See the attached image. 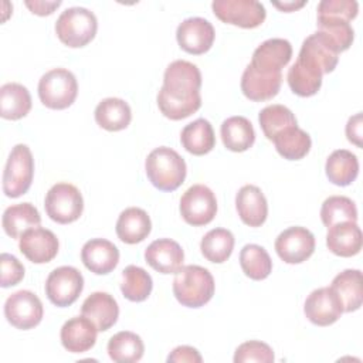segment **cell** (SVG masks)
Segmentation results:
<instances>
[{
	"instance_id": "6da1fadb",
	"label": "cell",
	"mask_w": 363,
	"mask_h": 363,
	"mask_svg": "<svg viewBox=\"0 0 363 363\" xmlns=\"http://www.w3.org/2000/svg\"><path fill=\"white\" fill-rule=\"evenodd\" d=\"M200 86L201 72L197 65L186 60L170 62L157 94L160 112L172 121H180L197 112L201 106Z\"/></svg>"
},
{
	"instance_id": "7a4b0ae2",
	"label": "cell",
	"mask_w": 363,
	"mask_h": 363,
	"mask_svg": "<svg viewBox=\"0 0 363 363\" xmlns=\"http://www.w3.org/2000/svg\"><path fill=\"white\" fill-rule=\"evenodd\" d=\"M145 170L149 182L162 191L179 189L187 173L184 159L167 146H159L147 155Z\"/></svg>"
},
{
	"instance_id": "3957f363",
	"label": "cell",
	"mask_w": 363,
	"mask_h": 363,
	"mask_svg": "<svg viewBox=\"0 0 363 363\" xmlns=\"http://www.w3.org/2000/svg\"><path fill=\"white\" fill-rule=\"evenodd\" d=\"M173 294L183 306H204L214 295V278L204 267L184 265L174 275Z\"/></svg>"
},
{
	"instance_id": "277c9868",
	"label": "cell",
	"mask_w": 363,
	"mask_h": 363,
	"mask_svg": "<svg viewBox=\"0 0 363 363\" xmlns=\"http://www.w3.org/2000/svg\"><path fill=\"white\" fill-rule=\"evenodd\" d=\"M98 20L85 7H68L55 21V33L61 43L78 48L86 45L96 34Z\"/></svg>"
},
{
	"instance_id": "5b68a950",
	"label": "cell",
	"mask_w": 363,
	"mask_h": 363,
	"mask_svg": "<svg viewBox=\"0 0 363 363\" xmlns=\"http://www.w3.org/2000/svg\"><path fill=\"white\" fill-rule=\"evenodd\" d=\"M77 94V78L67 68H52L38 81L40 101L50 109H65L71 106Z\"/></svg>"
},
{
	"instance_id": "8992f818",
	"label": "cell",
	"mask_w": 363,
	"mask_h": 363,
	"mask_svg": "<svg viewBox=\"0 0 363 363\" xmlns=\"http://www.w3.org/2000/svg\"><path fill=\"white\" fill-rule=\"evenodd\" d=\"M34 176V159L27 145H16L7 159L3 172V191L16 199L27 193Z\"/></svg>"
},
{
	"instance_id": "52a82bcc",
	"label": "cell",
	"mask_w": 363,
	"mask_h": 363,
	"mask_svg": "<svg viewBox=\"0 0 363 363\" xmlns=\"http://www.w3.org/2000/svg\"><path fill=\"white\" fill-rule=\"evenodd\" d=\"M47 216L58 224H69L79 218L84 210L81 191L71 183H57L45 194Z\"/></svg>"
},
{
	"instance_id": "ba28073f",
	"label": "cell",
	"mask_w": 363,
	"mask_h": 363,
	"mask_svg": "<svg viewBox=\"0 0 363 363\" xmlns=\"http://www.w3.org/2000/svg\"><path fill=\"white\" fill-rule=\"evenodd\" d=\"M84 289L82 274L69 265H62L50 272L45 281V295L51 303L64 308L72 305Z\"/></svg>"
},
{
	"instance_id": "9c48e42d",
	"label": "cell",
	"mask_w": 363,
	"mask_h": 363,
	"mask_svg": "<svg viewBox=\"0 0 363 363\" xmlns=\"http://www.w3.org/2000/svg\"><path fill=\"white\" fill-rule=\"evenodd\" d=\"M211 9L223 23L242 28H255L267 17L264 4L257 0H214Z\"/></svg>"
},
{
	"instance_id": "30bf717a",
	"label": "cell",
	"mask_w": 363,
	"mask_h": 363,
	"mask_svg": "<svg viewBox=\"0 0 363 363\" xmlns=\"http://www.w3.org/2000/svg\"><path fill=\"white\" fill-rule=\"evenodd\" d=\"M217 213V200L211 189L204 184H193L180 199V214L183 220L194 227L213 221Z\"/></svg>"
},
{
	"instance_id": "8fae6325",
	"label": "cell",
	"mask_w": 363,
	"mask_h": 363,
	"mask_svg": "<svg viewBox=\"0 0 363 363\" xmlns=\"http://www.w3.org/2000/svg\"><path fill=\"white\" fill-rule=\"evenodd\" d=\"M44 308L40 298L27 289L11 294L4 302V316L7 322L21 330L37 326L43 319Z\"/></svg>"
},
{
	"instance_id": "7c38bea8",
	"label": "cell",
	"mask_w": 363,
	"mask_h": 363,
	"mask_svg": "<svg viewBox=\"0 0 363 363\" xmlns=\"http://www.w3.org/2000/svg\"><path fill=\"white\" fill-rule=\"evenodd\" d=\"M275 251L286 264H301L315 251V237L305 227H289L275 240Z\"/></svg>"
},
{
	"instance_id": "4fadbf2b",
	"label": "cell",
	"mask_w": 363,
	"mask_h": 363,
	"mask_svg": "<svg viewBox=\"0 0 363 363\" xmlns=\"http://www.w3.org/2000/svg\"><path fill=\"white\" fill-rule=\"evenodd\" d=\"M298 58L322 74H329L337 65L339 51L326 34L316 31L303 40Z\"/></svg>"
},
{
	"instance_id": "5bb4252c",
	"label": "cell",
	"mask_w": 363,
	"mask_h": 363,
	"mask_svg": "<svg viewBox=\"0 0 363 363\" xmlns=\"http://www.w3.org/2000/svg\"><path fill=\"white\" fill-rule=\"evenodd\" d=\"M216 31L213 24L203 17H189L176 30V38L182 50L200 55L207 52L214 43Z\"/></svg>"
},
{
	"instance_id": "9a60e30c",
	"label": "cell",
	"mask_w": 363,
	"mask_h": 363,
	"mask_svg": "<svg viewBox=\"0 0 363 363\" xmlns=\"http://www.w3.org/2000/svg\"><path fill=\"white\" fill-rule=\"evenodd\" d=\"M305 316L318 326H329L335 323L343 313L342 303L330 286L312 291L303 305Z\"/></svg>"
},
{
	"instance_id": "2e32d148",
	"label": "cell",
	"mask_w": 363,
	"mask_h": 363,
	"mask_svg": "<svg viewBox=\"0 0 363 363\" xmlns=\"http://www.w3.org/2000/svg\"><path fill=\"white\" fill-rule=\"evenodd\" d=\"M58 238L51 230L34 227L18 238V248L23 255L34 264L50 262L58 252Z\"/></svg>"
},
{
	"instance_id": "e0dca14e",
	"label": "cell",
	"mask_w": 363,
	"mask_h": 363,
	"mask_svg": "<svg viewBox=\"0 0 363 363\" xmlns=\"http://www.w3.org/2000/svg\"><path fill=\"white\" fill-rule=\"evenodd\" d=\"M292 45L285 38H268L261 43L251 58L250 65L262 74H275L289 62Z\"/></svg>"
},
{
	"instance_id": "ac0fdd59",
	"label": "cell",
	"mask_w": 363,
	"mask_h": 363,
	"mask_svg": "<svg viewBox=\"0 0 363 363\" xmlns=\"http://www.w3.org/2000/svg\"><path fill=\"white\" fill-rule=\"evenodd\" d=\"M81 259L91 272L106 275L118 265L119 250L105 238H91L82 245Z\"/></svg>"
},
{
	"instance_id": "d6986e66",
	"label": "cell",
	"mask_w": 363,
	"mask_h": 363,
	"mask_svg": "<svg viewBox=\"0 0 363 363\" xmlns=\"http://www.w3.org/2000/svg\"><path fill=\"white\" fill-rule=\"evenodd\" d=\"M146 262L160 274H176L184 259V252L180 244L170 238H159L145 250Z\"/></svg>"
},
{
	"instance_id": "ffe728a7",
	"label": "cell",
	"mask_w": 363,
	"mask_h": 363,
	"mask_svg": "<svg viewBox=\"0 0 363 363\" xmlns=\"http://www.w3.org/2000/svg\"><path fill=\"white\" fill-rule=\"evenodd\" d=\"M235 208L241 221L250 227H259L268 216V203L259 187L242 186L235 196Z\"/></svg>"
},
{
	"instance_id": "44dd1931",
	"label": "cell",
	"mask_w": 363,
	"mask_h": 363,
	"mask_svg": "<svg viewBox=\"0 0 363 363\" xmlns=\"http://www.w3.org/2000/svg\"><path fill=\"white\" fill-rule=\"evenodd\" d=\"M81 313L88 318L98 330L104 332L112 328L119 316V306L115 298L108 292H92L82 303Z\"/></svg>"
},
{
	"instance_id": "7402d4cb",
	"label": "cell",
	"mask_w": 363,
	"mask_h": 363,
	"mask_svg": "<svg viewBox=\"0 0 363 363\" xmlns=\"http://www.w3.org/2000/svg\"><path fill=\"white\" fill-rule=\"evenodd\" d=\"M96 326L84 315L68 319L61 328V343L71 353H84L96 342Z\"/></svg>"
},
{
	"instance_id": "603a6c76",
	"label": "cell",
	"mask_w": 363,
	"mask_h": 363,
	"mask_svg": "<svg viewBox=\"0 0 363 363\" xmlns=\"http://www.w3.org/2000/svg\"><path fill=\"white\" fill-rule=\"evenodd\" d=\"M281 82H282L281 72L262 74L254 69L248 64L241 77V91L251 101H255V102L268 101L279 92Z\"/></svg>"
},
{
	"instance_id": "cb8c5ba5",
	"label": "cell",
	"mask_w": 363,
	"mask_h": 363,
	"mask_svg": "<svg viewBox=\"0 0 363 363\" xmlns=\"http://www.w3.org/2000/svg\"><path fill=\"white\" fill-rule=\"evenodd\" d=\"M362 230L357 223L343 221L328 227L326 245L339 257H353L362 250Z\"/></svg>"
},
{
	"instance_id": "d4e9b609",
	"label": "cell",
	"mask_w": 363,
	"mask_h": 363,
	"mask_svg": "<svg viewBox=\"0 0 363 363\" xmlns=\"http://www.w3.org/2000/svg\"><path fill=\"white\" fill-rule=\"evenodd\" d=\"M152 230L150 217L143 208L128 207L116 221V234L125 244H138L143 241Z\"/></svg>"
},
{
	"instance_id": "484cf974",
	"label": "cell",
	"mask_w": 363,
	"mask_h": 363,
	"mask_svg": "<svg viewBox=\"0 0 363 363\" xmlns=\"http://www.w3.org/2000/svg\"><path fill=\"white\" fill-rule=\"evenodd\" d=\"M330 288L337 295L343 312H354L362 306L363 288H362V272L359 269H345L339 272Z\"/></svg>"
},
{
	"instance_id": "4316f807",
	"label": "cell",
	"mask_w": 363,
	"mask_h": 363,
	"mask_svg": "<svg viewBox=\"0 0 363 363\" xmlns=\"http://www.w3.org/2000/svg\"><path fill=\"white\" fill-rule=\"evenodd\" d=\"M224 146L231 152H245L255 142V130L245 116H230L220 128Z\"/></svg>"
},
{
	"instance_id": "83f0119b",
	"label": "cell",
	"mask_w": 363,
	"mask_h": 363,
	"mask_svg": "<svg viewBox=\"0 0 363 363\" xmlns=\"http://www.w3.org/2000/svg\"><path fill=\"white\" fill-rule=\"evenodd\" d=\"M1 224L7 235L20 238L27 230L41 224V216L31 203H18L4 210Z\"/></svg>"
},
{
	"instance_id": "f1b7e54d",
	"label": "cell",
	"mask_w": 363,
	"mask_h": 363,
	"mask_svg": "<svg viewBox=\"0 0 363 363\" xmlns=\"http://www.w3.org/2000/svg\"><path fill=\"white\" fill-rule=\"evenodd\" d=\"M95 121L101 128L118 132L130 123L132 111L129 104L121 98H105L95 108Z\"/></svg>"
},
{
	"instance_id": "f546056e",
	"label": "cell",
	"mask_w": 363,
	"mask_h": 363,
	"mask_svg": "<svg viewBox=\"0 0 363 363\" xmlns=\"http://www.w3.org/2000/svg\"><path fill=\"white\" fill-rule=\"evenodd\" d=\"M180 142L189 153L196 156H203L211 152L216 146V136L211 123L204 118H199L187 123L180 133Z\"/></svg>"
},
{
	"instance_id": "4dcf8cb0",
	"label": "cell",
	"mask_w": 363,
	"mask_h": 363,
	"mask_svg": "<svg viewBox=\"0 0 363 363\" xmlns=\"http://www.w3.org/2000/svg\"><path fill=\"white\" fill-rule=\"evenodd\" d=\"M31 109V95L18 82H7L0 88V115L4 119L17 121Z\"/></svg>"
},
{
	"instance_id": "1f68e13d",
	"label": "cell",
	"mask_w": 363,
	"mask_h": 363,
	"mask_svg": "<svg viewBox=\"0 0 363 363\" xmlns=\"http://www.w3.org/2000/svg\"><path fill=\"white\" fill-rule=\"evenodd\" d=\"M325 172L333 184L349 186L359 174V160L350 150L337 149L326 159Z\"/></svg>"
},
{
	"instance_id": "d6a6232c",
	"label": "cell",
	"mask_w": 363,
	"mask_h": 363,
	"mask_svg": "<svg viewBox=\"0 0 363 363\" xmlns=\"http://www.w3.org/2000/svg\"><path fill=\"white\" fill-rule=\"evenodd\" d=\"M277 152L288 160H299L305 157L311 149V136L298 125L289 126L272 138Z\"/></svg>"
},
{
	"instance_id": "836d02e7",
	"label": "cell",
	"mask_w": 363,
	"mask_h": 363,
	"mask_svg": "<svg viewBox=\"0 0 363 363\" xmlns=\"http://www.w3.org/2000/svg\"><path fill=\"white\" fill-rule=\"evenodd\" d=\"M145 345L139 335L122 330L115 333L108 342V354L116 363H135L143 356Z\"/></svg>"
},
{
	"instance_id": "e575fe53",
	"label": "cell",
	"mask_w": 363,
	"mask_h": 363,
	"mask_svg": "<svg viewBox=\"0 0 363 363\" xmlns=\"http://www.w3.org/2000/svg\"><path fill=\"white\" fill-rule=\"evenodd\" d=\"M322 75L320 71L296 58L295 64L288 69L286 79L294 94L299 96H312L320 89Z\"/></svg>"
},
{
	"instance_id": "d590c367",
	"label": "cell",
	"mask_w": 363,
	"mask_h": 363,
	"mask_svg": "<svg viewBox=\"0 0 363 363\" xmlns=\"http://www.w3.org/2000/svg\"><path fill=\"white\" fill-rule=\"evenodd\" d=\"M234 235L227 228L210 230L200 242V250L204 258L214 264L227 261L234 250Z\"/></svg>"
},
{
	"instance_id": "8d00e7d4",
	"label": "cell",
	"mask_w": 363,
	"mask_h": 363,
	"mask_svg": "<svg viewBox=\"0 0 363 363\" xmlns=\"http://www.w3.org/2000/svg\"><path fill=\"white\" fill-rule=\"evenodd\" d=\"M240 265L242 272L254 279H265L272 271V261L267 250L258 244H247L240 251Z\"/></svg>"
},
{
	"instance_id": "74e56055",
	"label": "cell",
	"mask_w": 363,
	"mask_h": 363,
	"mask_svg": "<svg viewBox=\"0 0 363 363\" xmlns=\"http://www.w3.org/2000/svg\"><path fill=\"white\" fill-rule=\"evenodd\" d=\"M153 288L152 277L138 265H128L122 271L121 291L123 296L132 302L147 299Z\"/></svg>"
},
{
	"instance_id": "f35d334b",
	"label": "cell",
	"mask_w": 363,
	"mask_h": 363,
	"mask_svg": "<svg viewBox=\"0 0 363 363\" xmlns=\"http://www.w3.org/2000/svg\"><path fill=\"white\" fill-rule=\"evenodd\" d=\"M320 220L326 227L343 221H357V208L352 199L346 196H330L320 207Z\"/></svg>"
},
{
	"instance_id": "ab89813d",
	"label": "cell",
	"mask_w": 363,
	"mask_h": 363,
	"mask_svg": "<svg viewBox=\"0 0 363 363\" xmlns=\"http://www.w3.org/2000/svg\"><path fill=\"white\" fill-rule=\"evenodd\" d=\"M258 121L264 135L269 140H272V138L281 130L296 125V118L292 113V111L279 104L268 105L264 109H261Z\"/></svg>"
},
{
	"instance_id": "60d3db41",
	"label": "cell",
	"mask_w": 363,
	"mask_h": 363,
	"mask_svg": "<svg viewBox=\"0 0 363 363\" xmlns=\"http://www.w3.org/2000/svg\"><path fill=\"white\" fill-rule=\"evenodd\" d=\"M318 31L326 34L330 41L336 45L337 51H346L354 38V31L350 26V21L333 20V18H318Z\"/></svg>"
},
{
	"instance_id": "b9f144b4",
	"label": "cell",
	"mask_w": 363,
	"mask_h": 363,
	"mask_svg": "<svg viewBox=\"0 0 363 363\" xmlns=\"http://www.w3.org/2000/svg\"><path fill=\"white\" fill-rule=\"evenodd\" d=\"M356 0H322L318 4V18H333L350 21L357 16Z\"/></svg>"
},
{
	"instance_id": "7bdbcfd3",
	"label": "cell",
	"mask_w": 363,
	"mask_h": 363,
	"mask_svg": "<svg viewBox=\"0 0 363 363\" xmlns=\"http://www.w3.org/2000/svg\"><path fill=\"white\" fill-rule=\"evenodd\" d=\"M274 352L269 345L259 340H248L241 343L234 353L235 363H247V362H258V363H272Z\"/></svg>"
},
{
	"instance_id": "ee69618b",
	"label": "cell",
	"mask_w": 363,
	"mask_h": 363,
	"mask_svg": "<svg viewBox=\"0 0 363 363\" xmlns=\"http://www.w3.org/2000/svg\"><path fill=\"white\" fill-rule=\"evenodd\" d=\"M0 265H1L0 285L3 288L17 285L24 278V267L14 255L3 252L0 257Z\"/></svg>"
},
{
	"instance_id": "f6af8a7d",
	"label": "cell",
	"mask_w": 363,
	"mask_h": 363,
	"mask_svg": "<svg viewBox=\"0 0 363 363\" xmlns=\"http://www.w3.org/2000/svg\"><path fill=\"white\" fill-rule=\"evenodd\" d=\"M203 359L197 349L191 346H177L172 350V353L167 356V362L170 363H200Z\"/></svg>"
},
{
	"instance_id": "bcb514c9",
	"label": "cell",
	"mask_w": 363,
	"mask_h": 363,
	"mask_svg": "<svg viewBox=\"0 0 363 363\" xmlns=\"http://www.w3.org/2000/svg\"><path fill=\"white\" fill-rule=\"evenodd\" d=\"M346 136L347 140L362 147V113H356L349 118L346 123Z\"/></svg>"
},
{
	"instance_id": "7dc6e473",
	"label": "cell",
	"mask_w": 363,
	"mask_h": 363,
	"mask_svg": "<svg viewBox=\"0 0 363 363\" xmlns=\"http://www.w3.org/2000/svg\"><path fill=\"white\" fill-rule=\"evenodd\" d=\"M61 4V1H38V0H27L26 6L31 10V13L38 14V16H48L51 14L58 6Z\"/></svg>"
},
{
	"instance_id": "c3c4849f",
	"label": "cell",
	"mask_w": 363,
	"mask_h": 363,
	"mask_svg": "<svg viewBox=\"0 0 363 363\" xmlns=\"http://www.w3.org/2000/svg\"><path fill=\"white\" fill-rule=\"evenodd\" d=\"M305 3H306V1H284V3L274 1L272 4H274L275 7H278L279 10H282V11H294V10H296V9L302 7V6H305Z\"/></svg>"
}]
</instances>
